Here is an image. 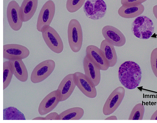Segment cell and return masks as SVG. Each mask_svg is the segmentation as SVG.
Returning a JSON list of instances; mask_svg holds the SVG:
<instances>
[{
    "label": "cell",
    "mask_w": 157,
    "mask_h": 123,
    "mask_svg": "<svg viewBox=\"0 0 157 123\" xmlns=\"http://www.w3.org/2000/svg\"><path fill=\"white\" fill-rule=\"evenodd\" d=\"M142 72L140 66L134 62L126 61L120 66L118 72L119 80L125 88L134 89L140 84Z\"/></svg>",
    "instance_id": "1"
},
{
    "label": "cell",
    "mask_w": 157,
    "mask_h": 123,
    "mask_svg": "<svg viewBox=\"0 0 157 123\" xmlns=\"http://www.w3.org/2000/svg\"><path fill=\"white\" fill-rule=\"evenodd\" d=\"M131 29L134 35L137 38L147 40L153 35L155 27L150 18L142 16L135 19L132 23Z\"/></svg>",
    "instance_id": "2"
},
{
    "label": "cell",
    "mask_w": 157,
    "mask_h": 123,
    "mask_svg": "<svg viewBox=\"0 0 157 123\" xmlns=\"http://www.w3.org/2000/svg\"><path fill=\"white\" fill-rule=\"evenodd\" d=\"M68 43L71 50L76 53L81 49L83 43V36L81 25L76 19L70 21L68 27Z\"/></svg>",
    "instance_id": "3"
},
{
    "label": "cell",
    "mask_w": 157,
    "mask_h": 123,
    "mask_svg": "<svg viewBox=\"0 0 157 123\" xmlns=\"http://www.w3.org/2000/svg\"><path fill=\"white\" fill-rule=\"evenodd\" d=\"M83 9L88 18L93 20H98L105 16L107 5L103 0H87Z\"/></svg>",
    "instance_id": "4"
},
{
    "label": "cell",
    "mask_w": 157,
    "mask_h": 123,
    "mask_svg": "<svg viewBox=\"0 0 157 123\" xmlns=\"http://www.w3.org/2000/svg\"><path fill=\"white\" fill-rule=\"evenodd\" d=\"M56 66L55 61L48 59L37 65L33 70L31 80L34 84L40 83L48 78L54 71Z\"/></svg>",
    "instance_id": "5"
},
{
    "label": "cell",
    "mask_w": 157,
    "mask_h": 123,
    "mask_svg": "<svg viewBox=\"0 0 157 123\" xmlns=\"http://www.w3.org/2000/svg\"><path fill=\"white\" fill-rule=\"evenodd\" d=\"M41 32L45 43L52 51L57 54L60 53L63 51V41L59 34L53 28L50 26H46Z\"/></svg>",
    "instance_id": "6"
},
{
    "label": "cell",
    "mask_w": 157,
    "mask_h": 123,
    "mask_svg": "<svg viewBox=\"0 0 157 123\" xmlns=\"http://www.w3.org/2000/svg\"><path fill=\"white\" fill-rule=\"evenodd\" d=\"M56 6L54 2L49 0L43 5L39 14L36 24V29L42 32L46 26H49L54 17Z\"/></svg>",
    "instance_id": "7"
},
{
    "label": "cell",
    "mask_w": 157,
    "mask_h": 123,
    "mask_svg": "<svg viewBox=\"0 0 157 123\" xmlns=\"http://www.w3.org/2000/svg\"><path fill=\"white\" fill-rule=\"evenodd\" d=\"M124 88L119 86L116 88L110 95L106 101L103 109V112L105 115L114 113L123 101L125 95Z\"/></svg>",
    "instance_id": "8"
},
{
    "label": "cell",
    "mask_w": 157,
    "mask_h": 123,
    "mask_svg": "<svg viewBox=\"0 0 157 123\" xmlns=\"http://www.w3.org/2000/svg\"><path fill=\"white\" fill-rule=\"evenodd\" d=\"M73 75L76 86L86 96L90 98L97 97L96 86L85 74L77 72L74 73Z\"/></svg>",
    "instance_id": "9"
},
{
    "label": "cell",
    "mask_w": 157,
    "mask_h": 123,
    "mask_svg": "<svg viewBox=\"0 0 157 123\" xmlns=\"http://www.w3.org/2000/svg\"><path fill=\"white\" fill-rule=\"evenodd\" d=\"M3 58L9 60L23 59L30 54L29 50L25 46L18 44H10L3 46Z\"/></svg>",
    "instance_id": "10"
},
{
    "label": "cell",
    "mask_w": 157,
    "mask_h": 123,
    "mask_svg": "<svg viewBox=\"0 0 157 123\" xmlns=\"http://www.w3.org/2000/svg\"><path fill=\"white\" fill-rule=\"evenodd\" d=\"M20 8L19 5L15 1L10 2L7 8V16L9 25L15 31L21 29L23 22L21 17Z\"/></svg>",
    "instance_id": "11"
},
{
    "label": "cell",
    "mask_w": 157,
    "mask_h": 123,
    "mask_svg": "<svg viewBox=\"0 0 157 123\" xmlns=\"http://www.w3.org/2000/svg\"><path fill=\"white\" fill-rule=\"evenodd\" d=\"M102 33L105 40L114 46L121 47L126 43V39L124 34L117 28L111 26H104Z\"/></svg>",
    "instance_id": "12"
},
{
    "label": "cell",
    "mask_w": 157,
    "mask_h": 123,
    "mask_svg": "<svg viewBox=\"0 0 157 123\" xmlns=\"http://www.w3.org/2000/svg\"><path fill=\"white\" fill-rule=\"evenodd\" d=\"M60 94L57 90L49 93L39 104L38 109L39 114L44 115L52 111L60 102Z\"/></svg>",
    "instance_id": "13"
},
{
    "label": "cell",
    "mask_w": 157,
    "mask_h": 123,
    "mask_svg": "<svg viewBox=\"0 0 157 123\" xmlns=\"http://www.w3.org/2000/svg\"><path fill=\"white\" fill-rule=\"evenodd\" d=\"M86 55L101 70L106 71L109 68L108 62L102 51L97 46L90 45L86 49Z\"/></svg>",
    "instance_id": "14"
},
{
    "label": "cell",
    "mask_w": 157,
    "mask_h": 123,
    "mask_svg": "<svg viewBox=\"0 0 157 123\" xmlns=\"http://www.w3.org/2000/svg\"><path fill=\"white\" fill-rule=\"evenodd\" d=\"M83 63L85 74L96 86H98L101 80V70L86 55L84 58Z\"/></svg>",
    "instance_id": "15"
},
{
    "label": "cell",
    "mask_w": 157,
    "mask_h": 123,
    "mask_svg": "<svg viewBox=\"0 0 157 123\" xmlns=\"http://www.w3.org/2000/svg\"><path fill=\"white\" fill-rule=\"evenodd\" d=\"M76 86L73 74L66 76L62 80L57 89L61 95L60 102L67 99L72 93Z\"/></svg>",
    "instance_id": "16"
},
{
    "label": "cell",
    "mask_w": 157,
    "mask_h": 123,
    "mask_svg": "<svg viewBox=\"0 0 157 123\" xmlns=\"http://www.w3.org/2000/svg\"><path fill=\"white\" fill-rule=\"evenodd\" d=\"M38 0H24L20 8L21 19L23 22L30 20L37 8Z\"/></svg>",
    "instance_id": "17"
},
{
    "label": "cell",
    "mask_w": 157,
    "mask_h": 123,
    "mask_svg": "<svg viewBox=\"0 0 157 123\" xmlns=\"http://www.w3.org/2000/svg\"><path fill=\"white\" fill-rule=\"evenodd\" d=\"M100 49L108 62L109 67H114L117 64V60L114 46L105 39L101 42Z\"/></svg>",
    "instance_id": "18"
},
{
    "label": "cell",
    "mask_w": 157,
    "mask_h": 123,
    "mask_svg": "<svg viewBox=\"0 0 157 123\" xmlns=\"http://www.w3.org/2000/svg\"><path fill=\"white\" fill-rule=\"evenodd\" d=\"M145 10L141 4L137 6L128 7L122 5L118 10V14L121 17L126 19H132L141 15Z\"/></svg>",
    "instance_id": "19"
},
{
    "label": "cell",
    "mask_w": 157,
    "mask_h": 123,
    "mask_svg": "<svg viewBox=\"0 0 157 123\" xmlns=\"http://www.w3.org/2000/svg\"><path fill=\"white\" fill-rule=\"evenodd\" d=\"M85 113L84 109L81 107H75L67 109L60 113L56 120H79Z\"/></svg>",
    "instance_id": "20"
},
{
    "label": "cell",
    "mask_w": 157,
    "mask_h": 123,
    "mask_svg": "<svg viewBox=\"0 0 157 123\" xmlns=\"http://www.w3.org/2000/svg\"><path fill=\"white\" fill-rule=\"evenodd\" d=\"M11 61L13 65L14 76L21 82H26L28 79V72L22 59H17Z\"/></svg>",
    "instance_id": "21"
},
{
    "label": "cell",
    "mask_w": 157,
    "mask_h": 123,
    "mask_svg": "<svg viewBox=\"0 0 157 123\" xmlns=\"http://www.w3.org/2000/svg\"><path fill=\"white\" fill-rule=\"evenodd\" d=\"M3 120H26L24 114L17 108L10 107L3 109Z\"/></svg>",
    "instance_id": "22"
},
{
    "label": "cell",
    "mask_w": 157,
    "mask_h": 123,
    "mask_svg": "<svg viewBox=\"0 0 157 123\" xmlns=\"http://www.w3.org/2000/svg\"><path fill=\"white\" fill-rule=\"evenodd\" d=\"M14 75L13 66L11 60L7 61L3 63V90L10 85Z\"/></svg>",
    "instance_id": "23"
},
{
    "label": "cell",
    "mask_w": 157,
    "mask_h": 123,
    "mask_svg": "<svg viewBox=\"0 0 157 123\" xmlns=\"http://www.w3.org/2000/svg\"><path fill=\"white\" fill-rule=\"evenodd\" d=\"M145 112V107L143 103L136 105L132 109L128 120H142Z\"/></svg>",
    "instance_id": "24"
},
{
    "label": "cell",
    "mask_w": 157,
    "mask_h": 123,
    "mask_svg": "<svg viewBox=\"0 0 157 123\" xmlns=\"http://www.w3.org/2000/svg\"><path fill=\"white\" fill-rule=\"evenodd\" d=\"M86 0H67L66 7L67 11L73 13L79 10L85 3Z\"/></svg>",
    "instance_id": "25"
},
{
    "label": "cell",
    "mask_w": 157,
    "mask_h": 123,
    "mask_svg": "<svg viewBox=\"0 0 157 123\" xmlns=\"http://www.w3.org/2000/svg\"><path fill=\"white\" fill-rule=\"evenodd\" d=\"M150 64L152 72L157 78V47L154 49L151 52Z\"/></svg>",
    "instance_id": "26"
},
{
    "label": "cell",
    "mask_w": 157,
    "mask_h": 123,
    "mask_svg": "<svg viewBox=\"0 0 157 123\" xmlns=\"http://www.w3.org/2000/svg\"><path fill=\"white\" fill-rule=\"evenodd\" d=\"M147 0H121L122 5L126 7H132L137 6L142 4Z\"/></svg>",
    "instance_id": "27"
},
{
    "label": "cell",
    "mask_w": 157,
    "mask_h": 123,
    "mask_svg": "<svg viewBox=\"0 0 157 123\" xmlns=\"http://www.w3.org/2000/svg\"><path fill=\"white\" fill-rule=\"evenodd\" d=\"M58 114L56 112L50 113L45 117V120H56Z\"/></svg>",
    "instance_id": "28"
},
{
    "label": "cell",
    "mask_w": 157,
    "mask_h": 123,
    "mask_svg": "<svg viewBox=\"0 0 157 123\" xmlns=\"http://www.w3.org/2000/svg\"><path fill=\"white\" fill-rule=\"evenodd\" d=\"M150 120H157V109L152 114Z\"/></svg>",
    "instance_id": "29"
},
{
    "label": "cell",
    "mask_w": 157,
    "mask_h": 123,
    "mask_svg": "<svg viewBox=\"0 0 157 123\" xmlns=\"http://www.w3.org/2000/svg\"><path fill=\"white\" fill-rule=\"evenodd\" d=\"M152 11L153 15L157 20V5L153 7Z\"/></svg>",
    "instance_id": "30"
},
{
    "label": "cell",
    "mask_w": 157,
    "mask_h": 123,
    "mask_svg": "<svg viewBox=\"0 0 157 123\" xmlns=\"http://www.w3.org/2000/svg\"><path fill=\"white\" fill-rule=\"evenodd\" d=\"M117 118L116 116L115 115H113L110 116L106 118L105 120H117Z\"/></svg>",
    "instance_id": "31"
},
{
    "label": "cell",
    "mask_w": 157,
    "mask_h": 123,
    "mask_svg": "<svg viewBox=\"0 0 157 123\" xmlns=\"http://www.w3.org/2000/svg\"><path fill=\"white\" fill-rule=\"evenodd\" d=\"M32 120H45V117H38L33 118Z\"/></svg>",
    "instance_id": "32"
}]
</instances>
